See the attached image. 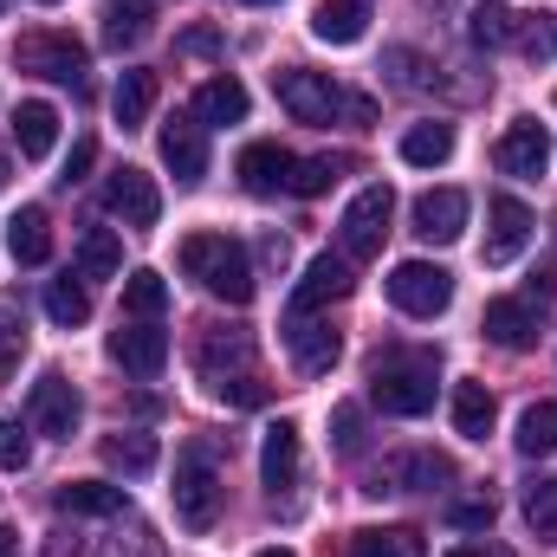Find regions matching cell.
<instances>
[{
  "label": "cell",
  "instance_id": "1",
  "mask_svg": "<svg viewBox=\"0 0 557 557\" xmlns=\"http://www.w3.org/2000/svg\"><path fill=\"white\" fill-rule=\"evenodd\" d=\"M195 363H201V383H208L227 409H260V403L273 396L267 376H260V363H253V337H247V331H208L201 350H195Z\"/></svg>",
  "mask_w": 557,
  "mask_h": 557
},
{
  "label": "cell",
  "instance_id": "2",
  "mask_svg": "<svg viewBox=\"0 0 557 557\" xmlns=\"http://www.w3.org/2000/svg\"><path fill=\"white\" fill-rule=\"evenodd\" d=\"M182 267L201 278L214 298H227V305H253V253L234 240V234H195V240H182Z\"/></svg>",
  "mask_w": 557,
  "mask_h": 557
},
{
  "label": "cell",
  "instance_id": "3",
  "mask_svg": "<svg viewBox=\"0 0 557 557\" xmlns=\"http://www.w3.org/2000/svg\"><path fill=\"white\" fill-rule=\"evenodd\" d=\"M370 403L383 416H428L434 409V357L428 350H389V357H376Z\"/></svg>",
  "mask_w": 557,
  "mask_h": 557
},
{
  "label": "cell",
  "instance_id": "4",
  "mask_svg": "<svg viewBox=\"0 0 557 557\" xmlns=\"http://www.w3.org/2000/svg\"><path fill=\"white\" fill-rule=\"evenodd\" d=\"M169 493H175V519H182L188 532H214V519H221V480H214V460H208L201 441L182 447Z\"/></svg>",
  "mask_w": 557,
  "mask_h": 557
},
{
  "label": "cell",
  "instance_id": "5",
  "mask_svg": "<svg viewBox=\"0 0 557 557\" xmlns=\"http://www.w3.org/2000/svg\"><path fill=\"white\" fill-rule=\"evenodd\" d=\"M13 65L33 72V78H52V85H85V46L72 33H52V26L20 33L13 39Z\"/></svg>",
  "mask_w": 557,
  "mask_h": 557
},
{
  "label": "cell",
  "instance_id": "6",
  "mask_svg": "<svg viewBox=\"0 0 557 557\" xmlns=\"http://www.w3.org/2000/svg\"><path fill=\"white\" fill-rule=\"evenodd\" d=\"M389 214H396V195L389 182H370L350 208H344V260H376L383 253V234H389Z\"/></svg>",
  "mask_w": 557,
  "mask_h": 557
},
{
  "label": "cell",
  "instance_id": "7",
  "mask_svg": "<svg viewBox=\"0 0 557 557\" xmlns=\"http://www.w3.org/2000/svg\"><path fill=\"white\" fill-rule=\"evenodd\" d=\"M389 298H396V311H409V318H441V311L454 305V273L434 267V260H403V267L389 273Z\"/></svg>",
  "mask_w": 557,
  "mask_h": 557
},
{
  "label": "cell",
  "instance_id": "8",
  "mask_svg": "<svg viewBox=\"0 0 557 557\" xmlns=\"http://www.w3.org/2000/svg\"><path fill=\"white\" fill-rule=\"evenodd\" d=\"M273 91L298 124H331V117L344 111V91L331 85V72H311V65H285L273 78Z\"/></svg>",
  "mask_w": 557,
  "mask_h": 557
},
{
  "label": "cell",
  "instance_id": "9",
  "mask_svg": "<svg viewBox=\"0 0 557 557\" xmlns=\"http://www.w3.org/2000/svg\"><path fill=\"white\" fill-rule=\"evenodd\" d=\"M26 421H33L39 434H52V441H72L78 421H85V403H78V389H72L59 370H46V376L33 383V396H26Z\"/></svg>",
  "mask_w": 557,
  "mask_h": 557
},
{
  "label": "cell",
  "instance_id": "10",
  "mask_svg": "<svg viewBox=\"0 0 557 557\" xmlns=\"http://www.w3.org/2000/svg\"><path fill=\"white\" fill-rule=\"evenodd\" d=\"M104 208L124 221V227H156L162 221V188H156V175L149 169H137V162H124L111 182H104Z\"/></svg>",
  "mask_w": 557,
  "mask_h": 557
},
{
  "label": "cell",
  "instance_id": "11",
  "mask_svg": "<svg viewBox=\"0 0 557 557\" xmlns=\"http://www.w3.org/2000/svg\"><path fill=\"white\" fill-rule=\"evenodd\" d=\"M156 149H162V162H169V175L182 182V188H195L201 175H208V124L188 111V117H169L162 124V137H156Z\"/></svg>",
  "mask_w": 557,
  "mask_h": 557
},
{
  "label": "cell",
  "instance_id": "12",
  "mask_svg": "<svg viewBox=\"0 0 557 557\" xmlns=\"http://www.w3.org/2000/svg\"><path fill=\"white\" fill-rule=\"evenodd\" d=\"M441 480H454V467L441 460V454H389L383 467H370V480H363V493H428V486H441Z\"/></svg>",
  "mask_w": 557,
  "mask_h": 557
},
{
  "label": "cell",
  "instance_id": "13",
  "mask_svg": "<svg viewBox=\"0 0 557 557\" xmlns=\"http://www.w3.org/2000/svg\"><path fill=\"white\" fill-rule=\"evenodd\" d=\"M111 363L117 370H131V376H162V363H169V331H156V318H137V324H124V331H111Z\"/></svg>",
  "mask_w": 557,
  "mask_h": 557
},
{
  "label": "cell",
  "instance_id": "14",
  "mask_svg": "<svg viewBox=\"0 0 557 557\" xmlns=\"http://www.w3.org/2000/svg\"><path fill=\"white\" fill-rule=\"evenodd\" d=\"M350 285H357V273H350L344 253H318V260L305 267V278H298V292H292V318H311V311H324L331 298H350Z\"/></svg>",
  "mask_w": 557,
  "mask_h": 557
},
{
  "label": "cell",
  "instance_id": "15",
  "mask_svg": "<svg viewBox=\"0 0 557 557\" xmlns=\"http://www.w3.org/2000/svg\"><path fill=\"white\" fill-rule=\"evenodd\" d=\"M285 350H292L298 376H331V363L344 357V337L318 318H285Z\"/></svg>",
  "mask_w": 557,
  "mask_h": 557
},
{
  "label": "cell",
  "instance_id": "16",
  "mask_svg": "<svg viewBox=\"0 0 557 557\" xmlns=\"http://www.w3.org/2000/svg\"><path fill=\"white\" fill-rule=\"evenodd\" d=\"M493 156H499V169H506V175H545V169H552V131H545V124H532V117H519V124L499 137Z\"/></svg>",
  "mask_w": 557,
  "mask_h": 557
},
{
  "label": "cell",
  "instance_id": "17",
  "mask_svg": "<svg viewBox=\"0 0 557 557\" xmlns=\"http://www.w3.org/2000/svg\"><path fill=\"white\" fill-rule=\"evenodd\" d=\"M416 234L434 240V247L460 240V234H467V195H460V188H428L416 201Z\"/></svg>",
  "mask_w": 557,
  "mask_h": 557
},
{
  "label": "cell",
  "instance_id": "18",
  "mask_svg": "<svg viewBox=\"0 0 557 557\" xmlns=\"http://www.w3.org/2000/svg\"><path fill=\"white\" fill-rule=\"evenodd\" d=\"M525 240H532V208L525 201H512V195H499L493 201V234H486V267H506V260H519L525 253Z\"/></svg>",
  "mask_w": 557,
  "mask_h": 557
},
{
  "label": "cell",
  "instance_id": "19",
  "mask_svg": "<svg viewBox=\"0 0 557 557\" xmlns=\"http://www.w3.org/2000/svg\"><path fill=\"white\" fill-rule=\"evenodd\" d=\"M370 20H376V0H318L311 33H318L324 46H357V39L370 33Z\"/></svg>",
  "mask_w": 557,
  "mask_h": 557
},
{
  "label": "cell",
  "instance_id": "20",
  "mask_svg": "<svg viewBox=\"0 0 557 557\" xmlns=\"http://www.w3.org/2000/svg\"><path fill=\"white\" fill-rule=\"evenodd\" d=\"M59 512H78V519H124V512H131V493L111 486V480H65V486H59Z\"/></svg>",
  "mask_w": 557,
  "mask_h": 557
},
{
  "label": "cell",
  "instance_id": "21",
  "mask_svg": "<svg viewBox=\"0 0 557 557\" xmlns=\"http://www.w3.org/2000/svg\"><path fill=\"white\" fill-rule=\"evenodd\" d=\"M298 460H305L298 454V421H273L267 428V447H260V480L273 486V499L298 486Z\"/></svg>",
  "mask_w": 557,
  "mask_h": 557
},
{
  "label": "cell",
  "instance_id": "22",
  "mask_svg": "<svg viewBox=\"0 0 557 557\" xmlns=\"http://www.w3.org/2000/svg\"><path fill=\"white\" fill-rule=\"evenodd\" d=\"M486 337H493L499 350H532V344H539V311H532L525 298H493V305H486Z\"/></svg>",
  "mask_w": 557,
  "mask_h": 557
},
{
  "label": "cell",
  "instance_id": "23",
  "mask_svg": "<svg viewBox=\"0 0 557 557\" xmlns=\"http://www.w3.org/2000/svg\"><path fill=\"white\" fill-rule=\"evenodd\" d=\"M234 169H240V182H247V195H278V188L292 182V156H285L278 143H247Z\"/></svg>",
  "mask_w": 557,
  "mask_h": 557
},
{
  "label": "cell",
  "instance_id": "24",
  "mask_svg": "<svg viewBox=\"0 0 557 557\" xmlns=\"http://www.w3.org/2000/svg\"><path fill=\"white\" fill-rule=\"evenodd\" d=\"M7 253L20 267H46L52 260V221H46V208H20L7 221Z\"/></svg>",
  "mask_w": 557,
  "mask_h": 557
},
{
  "label": "cell",
  "instance_id": "25",
  "mask_svg": "<svg viewBox=\"0 0 557 557\" xmlns=\"http://www.w3.org/2000/svg\"><path fill=\"white\" fill-rule=\"evenodd\" d=\"M78 278H124V240H117V227H85L78 234Z\"/></svg>",
  "mask_w": 557,
  "mask_h": 557
},
{
  "label": "cell",
  "instance_id": "26",
  "mask_svg": "<svg viewBox=\"0 0 557 557\" xmlns=\"http://www.w3.org/2000/svg\"><path fill=\"white\" fill-rule=\"evenodd\" d=\"M195 117H201V124H240V117H247V85L227 78V72L208 78V85L195 91Z\"/></svg>",
  "mask_w": 557,
  "mask_h": 557
},
{
  "label": "cell",
  "instance_id": "27",
  "mask_svg": "<svg viewBox=\"0 0 557 557\" xmlns=\"http://www.w3.org/2000/svg\"><path fill=\"white\" fill-rule=\"evenodd\" d=\"M493 421H499V409H493V389L486 383H454V434L486 441Z\"/></svg>",
  "mask_w": 557,
  "mask_h": 557
},
{
  "label": "cell",
  "instance_id": "28",
  "mask_svg": "<svg viewBox=\"0 0 557 557\" xmlns=\"http://www.w3.org/2000/svg\"><path fill=\"white\" fill-rule=\"evenodd\" d=\"M350 557H428V539L416 525H370L350 539Z\"/></svg>",
  "mask_w": 557,
  "mask_h": 557
},
{
  "label": "cell",
  "instance_id": "29",
  "mask_svg": "<svg viewBox=\"0 0 557 557\" xmlns=\"http://www.w3.org/2000/svg\"><path fill=\"white\" fill-rule=\"evenodd\" d=\"M149 20H156V0H104V46L111 52L137 46L149 33Z\"/></svg>",
  "mask_w": 557,
  "mask_h": 557
},
{
  "label": "cell",
  "instance_id": "30",
  "mask_svg": "<svg viewBox=\"0 0 557 557\" xmlns=\"http://www.w3.org/2000/svg\"><path fill=\"white\" fill-rule=\"evenodd\" d=\"M13 143H20V156H52V143H59V111L52 104H20L13 111Z\"/></svg>",
  "mask_w": 557,
  "mask_h": 557
},
{
  "label": "cell",
  "instance_id": "31",
  "mask_svg": "<svg viewBox=\"0 0 557 557\" xmlns=\"http://www.w3.org/2000/svg\"><path fill=\"white\" fill-rule=\"evenodd\" d=\"M46 318H52L59 331H78V324L91 318V292H85V285H78L72 273L52 278V285H46Z\"/></svg>",
  "mask_w": 557,
  "mask_h": 557
},
{
  "label": "cell",
  "instance_id": "32",
  "mask_svg": "<svg viewBox=\"0 0 557 557\" xmlns=\"http://www.w3.org/2000/svg\"><path fill=\"white\" fill-rule=\"evenodd\" d=\"M149 104H156V72H124V78H117V91H111L117 124H124V131H137L143 117H149Z\"/></svg>",
  "mask_w": 557,
  "mask_h": 557
},
{
  "label": "cell",
  "instance_id": "33",
  "mask_svg": "<svg viewBox=\"0 0 557 557\" xmlns=\"http://www.w3.org/2000/svg\"><path fill=\"white\" fill-rule=\"evenodd\" d=\"M454 156V124H416L409 137H403V162H416V169H441Z\"/></svg>",
  "mask_w": 557,
  "mask_h": 557
},
{
  "label": "cell",
  "instance_id": "34",
  "mask_svg": "<svg viewBox=\"0 0 557 557\" xmlns=\"http://www.w3.org/2000/svg\"><path fill=\"white\" fill-rule=\"evenodd\" d=\"M519 454L525 460H539V454H557V403H532L525 416H519Z\"/></svg>",
  "mask_w": 557,
  "mask_h": 557
},
{
  "label": "cell",
  "instance_id": "35",
  "mask_svg": "<svg viewBox=\"0 0 557 557\" xmlns=\"http://www.w3.org/2000/svg\"><path fill=\"white\" fill-rule=\"evenodd\" d=\"M91 557H169V552H162L156 525H143V519H124L111 539H98V552H91Z\"/></svg>",
  "mask_w": 557,
  "mask_h": 557
},
{
  "label": "cell",
  "instance_id": "36",
  "mask_svg": "<svg viewBox=\"0 0 557 557\" xmlns=\"http://www.w3.org/2000/svg\"><path fill=\"white\" fill-rule=\"evenodd\" d=\"M104 460H111L117 473L143 480V473H156V460H162V454H156V441H149V434H111V441H104Z\"/></svg>",
  "mask_w": 557,
  "mask_h": 557
},
{
  "label": "cell",
  "instance_id": "37",
  "mask_svg": "<svg viewBox=\"0 0 557 557\" xmlns=\"http://www.w3.org/2000/svg\"><path fill=\"white\" fill-rule=\"evenodd\" d=\"M124 311H131V318H162V311H169V278L149 273V267L131 273L124 278Z\"/></svg>",
  "mask_w": 557,
  "mask_h": 557
},
{
  "label": "cell",
  "instance_id": "38",
  "mask_svg": "<svg viewBox=\"0 0 557 557\" xmlns=\"http://www.w3.org/2000/svg\"><path fill=\"white\" fill-rule=\"evenodd\" d=\"M344 169H350V156H311V162H292V182H285V188H292L298 201H311V195H324Z\"/></svg>",
  "mask_w": 557,
  "mask_h": 557
},
{
  "label": "cell",
  "instance_id": "39",
  "mask_svg": "<svg viewBox=\"0 0 557 557\" xmlns=\"http://www.w3.org/2000/svg\"><path fill=\"white\" fill-rule=\"evenodd\" d=\"M512 46H519L532 65L557 59V13H519V33H512Z\"/></svg>",
  "mask_w": 557,
  "mask_h": 557
},
{
  "label": "cell",
  "instance_id": "40",
  "mask_svg": "<svg viewBox=\"0 0 557 557\" xmlns=\"http://www.w3.org/2000/svg\"><path fill=\"white\" fill-rule=\"evenodd\" d=\"M473 46H486V52H499V46H512V33H519V13H506L499 0H486V7H473Z\"/></svg>",
  "mask_w": 557,
  "mask_h": 557
},
{
  "label": "cell",
  "instance_id": "41",
  "mask_svg": "<svg viewBox=\"0 0 557 557\" xmlns=\"http://www.w3.org/2000/svg\"><path fill=\"white\" fill-rule=\"evenodd\" d=\"M525 525H532L545 545H557V480H532V486H525Z\"/></svg>",
  "mask_w": 557,
  "mask_h": 557
},
{
  "label": "cell",
  "instance_id": "42",
  "mask_svg": "<svg viewBox=\"0 0 557 557\" xmlns=\"http://www.w3.org/2000/svg\"><path fill=\"white\" fill-rule=\"evenodd\" d=\"M363 441H370V434H363V409H357V403H337V409H331V447L357 460Z\"/></svg>",
  "mask_w": 557,
  "mask_h": 557
},
{
  "label": "cell",
  "instance_id": "43",
  "mask_svg": "<svg viewBox=\"0 0 557 557\" xmlns=\"http://www.w3.org/2000/svg\"><path fill=\"white\" fill-rule=\"evenodd\" d=\"M26 460H33L26 428H20V421H0V467H7V473H26Z\"/></svg>",
  "mask_w": 557,
  "mask_h": 557
},
{
  "label": "cell",
  "instance_id": "44",
  "mask_svg": "<svg viewBox=\"0 0 557 557\" xmlns=\"http://www.w3.org/2000/svg\"><path fill=\"white\" fill-rule=\"evenodd\" d=\"M20 357H26V331H13V318H0V389L13 383Z\"/></svg>",
  "mask_w": 557,
  "mask_h": 557
},
{
  "label": "cell",
  "instance_id": "45",
  "mask_svg": "<svg viewBox=\"0 0 557 557\" xmlns=\"http://www.w3.org/2000/svg\"><path fill=\"white\" fill-rule=\"evenodd\" d=\"M447 519L460 532H493V499H460V506H447Z\"/></svg>",
  "mask_w": 557,
  "mask_h": 557
},
{
  "label": "cell",
  "instance_id": "46",
  "mask_svg": "<svg viewBox=\"0 0 557 557\" xmlns=\"http://www.w3.org/2000/svg\"><path fill=\"white\" fill-rule=\"evenodd\" d=\"M91 162H98V143L78 137V143H72V156H65V175H59V182H85V169H91Z\"/></svg>",
  "mask_w": 557,
  "mask_h": 557
},
{
  "label": "cell",
  "instance_id": "47",
  "mask_svg": "<svg viewBox=\"0 0 557 557\" xmlns=\"http://www.w3.org/2000/svg\"><path fill=\"white\" fill-rule=\"evenodd\" d=\"M214 46H221V33H214V26H201V33H188V39H182V52H214Z\"/></svg>",
  "mask_w": 557,
  "mask_h": 557
},
{
  "label": "cell",
  "instance_id": "48",
  "mask_svg": "<svg viewBox=\"0 0 557 557\" xmlns=\"http://www.w3.org/2000/svg\"><path fill=\"white\" fill-rule=\"evenodd\" d=\"M447 557H506V552H499V545H454Z\"/></svg>",
  "mask_w": 557,
  "mask_h": 557
},
{
  "label": "cell",
  "instance_id": "49",
  "mask_svg": "<svg viewBox=\"0 0 557 557\" xmlns=\"http://www.w3.org/2000/svg\"><path fill=\"white\" fill-rule=\"evenodd\" d=\"M0 557H20V532H7V525H0Z\"/></svg>",
  "mask_w": 557,
  "mask_h": 557
},
{
  "label": "cell",
  "instance_id": "50",
  "mask_svg": "<svg viewBox=\"0 0 557 557\" xmlns=\"http://www.w3.org/2000/svg\"><path fill=\"white\" fill-rule=\"evenodd\" d=\"M260 557H292V552H285V545H273V552H260Z\"/></svg>",
  "mask_w": 557,
  "mask_h": 557
},
{
  "label": "cell",
  "instance_id": "51",
  "mask_svg": "<svg viewBox=\"0 0 557 557\" xmlns=\"http://www.w3.org/2000/svg\"><path fill=\"white\" fill-rule=\"evenodd\" d=\"M247 7H273V0H247Z\"/></svg>",
  "mask_w": 557,
  "mask_h": 557
},
{
  "label": "cell",
  "instance_id": "52",
  "mask_svg": "<svg viewBox=\"0 0 557 557\" xmlns=\"http://www.w3.org/2000/svg\"><path fill=\"white\" fill-rule=\"evenodd\" d=\"M0 182H7V162H0Z\"/></svg>",
  "mask_w": 557,
  "mask_h": 557
},
{
  "label": "cell",
  "instance_id": "53",
  "mask_svg": "<svg viewBox=\"0 0 557 557\" xmlns=\"http://www.w3.org/2000/svg\"><path fill=\"white\" fill-rule=\"evenodd\" d=\"M7 7H13V0H0V13H7Z\"/></svg>",
  "mask_w": 557,
  "mask_h": 557
},
{
  "label": "cell",
  "instance_id": "54",
  "mask_svg": "<svg viewBox=\"0 0 557 557\" xmlns=\"http://www.w3.org/2000/svg\"><path fill=\"white\" fill-rule=\"evenodd\" d=\"M46 7H52V0H46Z\"/></svg>",
  "mask_w": 557,
  "mask_h": 557
}]
</instances>
